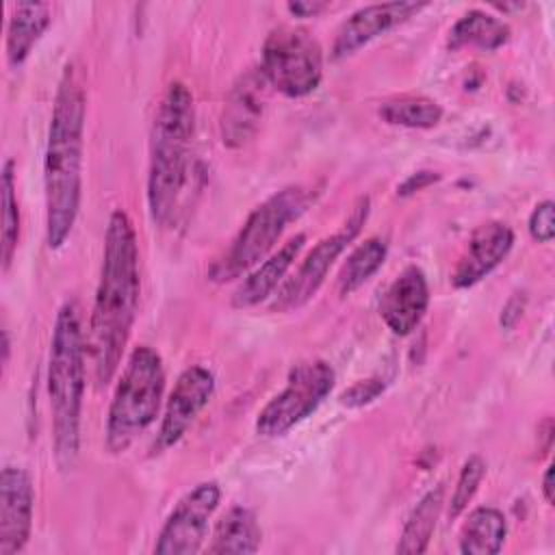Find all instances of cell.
Segmentation results:
<instances>
[{"label": "cell", "mask_w": 555, "mask_h": 555, "mask_svg": "<svg viewBox=\"0 0 555 555\" xmlns=\"http://www.w3.org/2000/svg\"><path fill=\"white\" fill-rule=\"evenodd\" d=\"M139 295L137 234L128 212L117 208L111 212L104 232V254L87 336L98 386H106L119 369L137 319Z\"/></svg>", "instance_id": "obj_1"}, {"label": "cell", "mask_w": 555, "mask_h": 555, "mask_svg": "<svg viewBox=\"0 0 555 555\" xmlns=\"http://www.w3.org/2000/svg\"><path fill=\"white\" fill-rule=\"evenodd\" d=\"M87 93L80 67L65 63L50 115L43 152L46 191V243L59 249L69 238L82 199V150H85Z\"/></svg>", "instance_id": "obj_2"}, {"label": "cell", "mask_w": 555, "mask_h": 555, "mask_svg": "<svg viewBox=\"0 0 555 555\" xmlns=\"http://www.w3.org/2000/svg\"><path fill=\"white\" fill-rule=\"evenodd\" d=\"M195 104L180 80L165 89L152 126L147 208L158 228H173L193 180Z\"/></svg>", "instance_id": "obj_3"}, {"label": "cell", "mask_w": 555, "mask_h": 555, "mask_svg": "<svg viewBox=\"0 0 555 555\" xmlns=\"http://www.w3.org/2000/svg\"><path fill=\"white\" fill-rule=\"evenodd\" d=\"M87 340L76 301H65L56 317L48 356V399L52 414L54 460L72 470L80 449V416L85 399Z\"/></svg>", "instance_id": "obj_4"}, {"label": "cell", "mask_w": 555, "mask_h": 555, "mask_svg": "<svg viewBox=\"0 0 555 555\" xmlns=\"http://www.w3.org/2000/svg\"><path fill=\"white\" fill-rule=\"evenodd\" d=\"M165 395V366L156 349L139 345L130 351L117 379L104 442L111 453H124L158 416Z\"/></svg>", "instance_id": "obj_5"}, {"label": "cell", "mask_w": 555, "mask_h": 555, "mask_svg": "<svg viewBox=\"0 0 555 555\" xmlns=\"http://www.w3.org/2000/svg\"><path fill=\"white\" fill-rule=\"evenodd\" d=\"M317 195V186L291 184L260 202L249 212V217L241 225L238 234L232 238L225 254L212 262L208 271L210 280L230 282L241 273L254 269L260 260L269 256V251L275 247L288 223L299 219L308 210Z\"/></svg>", "instance_id": "obj_6"}, {"label": "cell", "mask_w": 555, "mask_h": 555, "mask_svg": "<svg viewBox=\"0 0 555 555\" xmlns=\"http://www.w3.org/2000/svg\"><path fill=\"white\" fill-rule=\"evenodd\" d=\"M260 72L282 95L306 98L323 80L321 43L306 28L278 26L262 43Z\"/></svg>", "instance_id": "obj_7"}, {"label": "cell", "mask_w": 555, "mask_h": 555, "mask_svg": "<svg viewBox=\"0 0 555 555\" xmlns=\"http://www.w3.org/2000/svg\"><path fill=\"white\" fill-rule=\"evenodd\" d=\"M336 373L325 360H306L291 369L286 386L258 412L256 431L278 438L308 418L334 388Z\"/></svg>", "instance_id": "obj_8"}, {"label": "cell", "mask_w": 555, "mask_h": 555, "mask_svg": "<svg viewBox=\"0 0 555 555\" xmlns=\"http://www.w3.org/2000/svg\"><path fill=\"white\" fill-rule=\"evenodd\" d=\"M369 208H371L369 197L366 195L358 197V202L353 204V208H351L347 221L340 225V230L323 236L306 254V258L299 262V267L293 271V275H288L282 282V286L278 288V293L269 306L273 312L297 310V308L306 306L317 295V291L325 282V275L332 269V264L336 262V258L360 234V230L369 217Z\"/></svg>", "instance_id": "obj_9"}, {"label": "cell", "mask_w": 555, "mask_h": 555, "mask_svg": "<svg viewBox=\"0 0 555 555\" xmlns=\"http://www.w3.org/2000/svg\"><path fill=\"white\" fill-rule=\"evenodd\" d=\"M221 501V488L217 481H202L191 488L165 518L154 553L158 555H193L202 551L210 518Z\"/></svg>", "instance_id": "obj_10"}, {"label": "cell", "mask_w": 555, "mask_h": 555, "mask_svg": "<svg viewBox=\"0 0 555 555\" xmlns=\"http://www.w3.org/2000/svg\"><path fill=\"white\" fill-rule=\"evenodd\" d=\"M212 392L215 377L206 366L193 364L178 375L154 440V453L167 451L169 447L180 442L197 414L208 405Z\"/></svg>", "instance_id": "obj_11"}, {"label": "cell", "mask_w": 555, "mask_h": 555, "mask_svg": "<svg viewBox=\"0 0 555 555\" xmlns=\"http://www.w3.org/2000/svg\"><path fill=\"white\" fill-rule=\"evenodd\" d=\"M267 87L269 82L260 67H251L236 78L219 119V134L225 147L238 150L254 139L264 115Z\"/></svg>", "instance_id": "obj_12"}, {"label": "cell", "mask_w": 555, "mask_h": 555, "mask_svg": "<svg viewBox=\"0 0 555 555\" xmlns=\"http://www.w3.org/2000/svg\"><path fill=\"white\" fill-rule=\"evenodd\" d=\"M35 488L28 470L4 466L0 475V555L20 553L33 529Z\"/></svg>", "instance_id": "obj_13"}, {"label": "cell", "mask_w": 555, "mask_h": 555, "mask_svg": "<svg viewBox=\"0 0 555 555\" xmlns=\"http://www.w3.org/2000/svg\"><path fill=\"white\" fill-rule=\"evenodd\" d=\"M425 7V2H375L360 7L336 30L332 43V59L340 61L345 56H351L362 46L405 22L408 17L416 15Z\"/></svg>", "instance_id": "obj_14"}, {"label": "cell", "mask_w": 555, "mask_h": 555, "mask_svg": "<svg viewBox=\"0 0 555 555\" xmlns=\"http://www.w3.org/2000/svg\"><path fill=\"white\" fill-rule=\"evenodd\" d=\"M512 245L514 230L507 223L486 221L477 225L451 273V284L455 288L475 286L507 258Z\"/></svg>", "instance_id": "obj_15"}, {"label": "cell", "mask_w": 555, "mask_h": 555, "mask_svg": "<svg viewBox=\"0 0 555 555\" xmlns=\"http://www.w3.org/2000/svg\"><path fill=\"white\" fill-rule=\"evenodd\" d=\"M429 306V284L418 267H405L384 291L379 299V317L386 327L405 336L418 327Z\"/></svg>", "instance_id": "obj_16"}, {"label": "cell", "mask_w": 555, "mask_h": 555, "mask_svg": "<svg viewBox=\"0 0 555 555\" xmlns=\"http://www.w3.org/2000/svg\"><path fill=\"white\" fill-rule=\"evenodd\" d=\"M304 243H306V234L299 232L291 236L278 251L269 254L262 262H258L232 293V306L251 308L264 301L269 295H273V291L280 288V282L286 278L288 269L293 267L295 258L304 249Z\"/></svg>", "instance_id": "obj_17"}, {"label": "cell", "mask_w": 555, "mask_h": 555, "mask_svg": "<svg viewBox=\"0 0 555 555\" xmlns=\"http://www.w3.org/2000/svg\"><path fill=\"white\" fill-rule=\"evenodd\" d=\"M52 22L50 4L46 2H17L7 24V61L20 67L33 52L39 37Z\"/></svg>", "instance_id": "obj_18"}, {"label": "cell", "mask_w": 555, "mask_h": 555, "mask_svg": "<svg viewBox=\"0 0 555 555\" xmlns=\"http://www.w3.org/2000/svg\"><path fill=\"white\" fill-rule=\"evenodd\" d=\"M262 542V531L256 520V514L249 507L234 505L230 507L215 525L208 553H256Z\"/></svg>", "instance_id": "obj_19"}, {"label": "cell", "mask_w": 555, "mask_h": 555, "mask_svg": "<svg viewBox=\"0 0 555 555\" xmlns=\"http://www.w3.org/2000/svg\"><path fill=\"white\" fill-rule=\"evenodd\" d=\"M507 520L496 507H475L462 522L457 548L464 555H494L503 548Z\"/></svg>", "instance_id": "obj_20"}, {"label": "cell", "mask_w": 555, "mask_h": 555, "mask_svg": "<svg viewBox=\"0 0 555 555\" xmlns=\"http://www.w3.org/2000/svg\"><path fill=\"white\" fill-rule=\"evenodd\" d=\"M444 505V486H436L429 492L421 496V501L412 507L410 516L405 518V525L401 529L397 553L401 555H418L425 553L431 535L436 531V522L440 518Z\"/></svg>", "instance_id": "obj_21"}, {"label": "cell", "mask_w": 555, "mask_h": 555, "mask_svg": "<svg viewBox=\"0 0 555 555\" xmlns=\"http://www.w3.org/2000/svg\"><path fill=\"white\" fill-rule=\"evenodd\" d=\"M509 39V26L492 13L481 9H473L464 13L449 30L447 48L460 50L466 46H475L481 50H496Z\"/></svg>", "instance_id": "obj_22"}, {"label": "cell", "mask_w": 555, "mask_h": 555, "mask_svg": "<svg viewBox=\"0 0 555 555\" xmlns=\"http://www.w3.org/2000/svg\"><path fill=\"white\" fill-rule=\"evenodd\" d=\"M379 117L390 126L427 130L440 124L442 106L427 95H395L382 102Z\"/></svg>", "instance_id": "obj_23"}, {"label": "cell", "mask_w": 555, "mask_h": 555, "mask_svg": "<svg viewBox=\"0 0 555 555\" xmlns=\"http://www.w3.org/2000/svg\"><path fill=\"white\" fill-rule=\"evenodd\" d=\"M388 254V243L382 236H371L347 256L338 271V293L343 297L358 291L377 269L384 264Z\"/></svg>", "instance_id": "obj_24"}, {"label": "cell", "mask_w": 555, "mask_h": 555, "mask_svg": "<svg viewBox=\"0 0 555 555\" xmlns=\"http://www.w3.org/2000/svg\"><path fill=\"white\" fill-rule=\"evenodd\" d=\"M20 241V204L15 191L13 160L2 165V271H9Z\"/></svg>", "instance_id": "obj_25"}, {"label": "cell", "mask_w": 555, "mask_h": 555, "mask_svg": "<svg viewBox=\"0 0 555 555\" xmlns=\"http://www.w3.org/2000/svg\"><path fill=\"white\" fill-rule=\"evenodd\" d=\"M483 477H486V462L479 455H470L460 468V475L449 501V518H457L468 507Z\"/></svg>", "instance_id": "obj_26"}, {"label": "cell", "mask_w": 555, "mask_h": 555, "mask_svg": "<svg viewBox=\"0 0 555 555\" xmlns=\"http://www.w3.org/2000/svg\"><path fill=\"white\" fill-rule=\"evenodd\" d=\"M555 204L551 199H544L540 204L533 206L531 215H529V234L533 241L538 243H548L555 236Z\"/></svg>", "instance_id": "obj_27"}, {"label": "cell", "mask_w": 555, "mask_h": 555, "mask_svg": "<svg viewBox=\"0 0 555 555\" xmlns=\"http://www.w3.org/2000/svg\"><path fill=\"white\" fill-rule=\"evenodd\" d=\"M384 388H386V382L382 377L360 379L340 395V403L347 408H362V405L375 401L384 392Z\"/></svg>", "instance_id": "obj_28"}, {"label": "cell", "mask_w": 555, "mask_h": 555, "mask_svg": "<svg viewBox=\"0 0 555 555\" xmlns=\"http://www.w3.org/2000/svg\"><path fill=\"white\" fill-rule=\"evenodd\" d=\"M438 180H440V176H438L436 171H416V173H412L410 178H405V180L397 186V193H399V195H412V193L423 191L425 186H429V184H434V182H438Z\"/></svg>", "instance_id": "obj_29"}, {"label": "cell", "mask_w": 555, "mask_h": 555, "mask_svg": "<svg viewBox=\"0 0 555 555\" xmlns=\"http://www.w3.org/2000/svg\"><path fill=\"white\" fill-rule=\"evenodd\" d=\"M327 4L325 2H321V0H295V2H288L286 4V9L293 13V15H297V17H312V15H317V13H321L323 9H325Z\"/></svg>", "instance_id": "obj_30"}, {"label": "cell", "mask_w": 555, "mask_h": 555, "mask_svg": "<svg viewBox=\"0 0 555 555\" xmlns=\"http://www.w3.org/2000/svg\"><path fill=\"white\" fill-rule=\"evenodd\" d=\"M553 470H555V466H553V462L546 466V470H544V475H542V496H544V501L548 503V505H553Z\"/></svg>", "instance_id": "obj_31"}]
</instances>
